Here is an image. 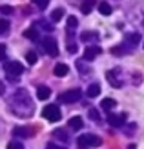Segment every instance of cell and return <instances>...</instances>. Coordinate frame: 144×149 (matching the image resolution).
I'll return each instance as SVG.
<instances>
[{
  "instance_id": "cell-1",
  "label": "cell",
  "mask_w": 144,
  "mask_h": 149,
  "mask_svg": "<svg viewBox=\"0 0 144 149\" xmlns=\"http://www.w3.org/2000/svg\"><path fill=\"white\" fill-rule=\"evenodd\" d=\"M9 111L15 115V116H20V118H29L35 111V106L31 98H29V93L26 89H17L11 98H9Z\"/></svg>"
},
{
  "instance_id": "cell-2",
  "label": "cell",
  "mask_w": 144,
  "mask_h": 149,
  "mask_svg": "<svg viewBox=\"0 0 144 149\" xmlns=\"http://www.w3.org/2000/svg\"><path fill=\"white\" fill-rule=\"evenodd\" d=\"M4 71H6L7 77H9V80L15 82L22 73H24V65H22L20 62H17V60H9V62L4 64Z\"/></svg>"
},
{
  "instance_id": "cell-3",
  "label": "cell",
  "mask_w": 144,
  "mask_h": 149,
  "mask_svg": "<svg viewBox=\"0 0 144 149\" xmlns=\"http://www.w3.org/2000/svg\"><path fill=\"white\" fill-rule=\"evenodd\" d=\"M102 144V140L98 138V136H95V135H80L79 138H77V146H79V149H91V147H98Z\"/></svg>"
},
{
  "instance_id": "cell-4",
  "label": "cell",
  "mask_w": 144,
  "mask_h": 149,
  "mask_svg": "<svg viewBox=\"0 0 144 149\" xmlns=\"http://www.w3.org/2000/svg\"><path fill=\"white\" fill-rule=\"evenodd\" d=\"M42 116L46 118V120H49V122H58L62 113H60V107L57 104H48V106L42 109Z\"/></svg>"
},
{
  "instance_id": "cell-5",
  "label": "cell",
  "mask_w": 144,
  "mask_h": 149,
  "mask_svg": "<svg viewBox=\"0 0 144 149\" xmlns=\"http://www.w3.org/2000/svg\"><path fill=\"white\" fill-rule=\"evenodd\" d=\"M42 49L46 51L49 56H57L58 55V44L55 38H51V36H46V38L42 40Z\"/></svg>"
},
{
  "instance_id": "cell-6",
  "label": "cell",
  "mask_w": 144,
  "mask_h": 149,
  "mask_svg": "<svg viewBox=\"0 0 144 149\" xmlns=\"http://www.w3.org/2000/svg\"><path fill=\"white\" fill-rule=\"evenodd\" d=\"M80 96H82V91H80V89H70V91H66V93L60 95L58 100L64 102V104H73V102L80 100Z\"/></svg>"
},
{
  "instance_id": "cell-7",
  "label": "cell",
  "mask_w": 144,
  "mask_h": 149,
  "mask_svg": "<svg viewBox=\"0 0 144 149\" xmlns=\"http://www.w3.org/2000/svg\"><path fill=\"white\" fill-rule=\"evenodd\" d=\"M108 80H110V84L113 86V87H122L124 86V78H122V73H120V69H111V71H108Z\"/></svg>"
},
{
  "instance_id": "cell-8",
  "label": "cell",
  "mask_w": 144,
  "mask_h": 149,
  "mask_svg": "<svg viewBox=\"0 0 144 149\" xmlns=\"http://www.w3.org/2000/svg\"><path fill=\"white\" fill-rule=\"evenodd\" d=\"M80 40L86 42L88 46H95V42L100 40V35L97 31H84V33H80Z\"/></svg>"
},
{
  "instance_id": "cell-9",
  "label": "cell",
  "mask_w": 144,
  "mask_h": 149,
  "mask_svg": "<svg viewBox=\"0 0 144 149\" xmlns=\"http://www.w3.org/2000/svg\"><path fill=\"white\" fill-rule=\"evenodd\" d=\"M139 42H140V35L137 33V31H133V33H126V36H124V44L130 49H135L139 46Z\"/></svg>"
},
{
  "instance_id": "cell-10",
  "label": "cell",
  "mask_w": 144,
  "mask_h": 149,
  "mask_svg": "<svg viewBox=\"0 0 144 149\" xmlns=\"http://www.w3.org/2000/svg\"><path fill=\"white\" fill-rule=\"evenodd\" d=\"M98 55H102V47L100 46H88L84 51V60H95Z\"/></svg>"
},
{
  "instance_id": "cell-11",
  "label": "cell",
  "mask_w": 144,
  "mask_h": 149,
  "mask_svg": "<svg viewBox=\"0 0 144 149\" xmlns=\"http://www.w3.org/2000/svg\"><path fill=\"white\" fill-rule=\"evenodd\" d=\"M108 124L111 127H122L126 124V115L120 113V115H108Z\"/></svg>"
},
{
  "instance_id": "cell-12",
  "label": "cell",
  "mask_w": 144,
  "mask_h": 149,
  "mask_svg": "<svg viewBox=\"0 0 144 149\" xmlns=\"http://www.w3.org/2000/svg\"><path fill=\"white\" fill-rule=\"evenodd\" d=\"M33 135H35V131L31 127H24V125L13 129V136H17V138H29V136H33Z\"/></svg>"
},
{
  "instance_id": "cell-13",
  "label": "cell",
  "mask_w": 144,
  "mask_h": 149,
  "mask_svg": "<svg viewBox=\"0 0 144 149\" xmlns=\"http://www.w3.org/2000/svg\"><path fill=\"white\" fill-rule=\"evenodd\" d=\"M51 96V89L48 86H39L37 87V98L39 100H48Z\"/></svg>"
},
{
  "instance_id": "cell-14",
  "label": "cell",
  "mask_w": 144,
  "mask_h": 149,
  "mask_svg": "<svg viewBox=\"0 0 144 149\" xmlns=\"http://www.w3.org/2000/svg\"><path fill=\"white\" fill-rule=\"evenodd\" d=\"M95 6H98L97 0H84V2H82V6H80V9H82V13H84V15H89Z\"/></svg>"
},
{
  "instance_id": "cell-15",
  "label": "cell",
  "mask_w": 144,
  "mask_h": 149,
  "mask_svg": "<svg viewBox=\"0 0 144 149\" xmlns=\"http://www.w3.org/2000/svg\"><path fill=\"white\" fill-rule=\"evenodd\" d=\"M67 71H70V68H67L66 64H57V65H55V71H53V73H55V77L62 78V77H66V74H67Z\"/></svg>"
},
{
  "instance_id": "cell-16",
  "label": "cell",
  "mask_w": 144,
  "mask_h": 149,
  "mask_svg": "<svg viewBox=\"0 0 144 149\" xmlns=\"http://www.w3.org/2000/svg\"><path fill=\"white\" fill-rule=\"evenodd\" d=\"M86 95L89 96V98H95V96H98V95H100V86H98V84H91V86H88Z\"/></svg>"
},
{
  "instance_id": "cell-17",
  "label": "cell",
  "mask_w": 144,
  "mask_h": 149,
  "mask_svg": "<svg viewBox=\"0 0 144 149\" xmlns=\"http://www.w3.org/2000/svg\"><path fill=\"white\" fill-rule=\"evenodd\" d=\"M77 26H79V20L77 18H75V17H67V35H70V36L75 33Z\"/></svg>"
},
{
  "instance_id": "cell-18",
  "label": "cell",
  "mask_w": 144,
  "mask_h": 149,
  "mask_svg": "<svg viewBox=\"0 0 144 149\" xmlns=\"http://www.w3.org/2000/svg\"><path fill=\"white\" fill-rule=\"evenodd\" d=\"M53 136L58 138V140H62L64 144H66V142H70V135H67L64 129H55V131H53Z\"/></svg>"
},
{
  "instance_id": "cell-19",
  "label": "cell",
  "mask_w": 144,
  "mask_h": 149,
  "mask_svg": "<svg viewBox=\"0 0 144 149\" xmlns=\"http://www.w3.org/2000/svg\"><path fill=\"white\" fill-rule=\"evenodd\" d=\"M98 11H100V15H104V17H110L111 15V6L108 2H98Z\"/></svg>"
},
{
  "instance_id": "cell-20",
  "label": "cell",
  "mask_w": 144,
  "mask_h": 149,
  "mask_svg": "<svg viewBox=\"0 0 144 149\" xmlns=\"http://www.w3.org/2000/svg\"><path fill=\"white\" fill-rule=\"evenodd\" d=\"M24 36H26V38H29V40H39V29H37V27L26 29V31H24Z\"/></svg>"
},
{
  "instance_id": "cell-21",
  "label": "cell",
  "mask_w": 144,
  "mask_h": 149,
  "mask_svg": "<svg viewBox=\"0 0 144 149\" xmlns=\"http://www.w3.org/2000/svg\"><path fill=\"white\" fill-rule=\"evenodd\" d=\"M67 125H70L71 129H75V131H77V129H82V118H80V116H73L71 120L67 122Z\"/></svg>"
},
{
  "instance_id": "cell-22",
  "label": "cell",
  "mask_w": 144,
  "mask_h": 149,
  "mask_svg": "<svg viewBox=\"0 0 144 149\" xmlns=\"http://www.w3.org/2000/svg\"><path fill=\"white\" fill-rule=\"evenodd\" d=\"M130 47L126 46V44H122V46H115V47H111V53L113 55H124V53H130Z\"/></svg>"
},
{
  "instance_id": "cell-23",
  "label": "cell",
  "mask_w": 144,
  "mask_h": 149,
  "mask_svg": "<svg viewBox=\"0 0 144 149\" xmlns=\"http://www.w3.org/2000/svg\"><path fill=\"white\" fill-rule=\"evenodd\" d=\"M115 106H117V102L113 100V98H104L102 100V109H106V111H111Z\"/></svg>"
},
{
  "instance_id": "cell-24",
  "label": "cell",
  "mask_w": 144,
  "mask_h": 149,
  "mask_svg": "<svg viewBox=\"0 0 144 149\" xmlns=\"http://www.w3.org/2000/svg\"><path fill=\"white\" fill-rule=\"evenodd\" d=\"M64 13H66V11L62 9V7H57V9H55V11L51 13V20H53V22H58L60 18L64 17Z\"/></svg>"
},
{
  "instance_id": "cell-25",
  "label": "cell",
  "mask_w": 144,
  "mask_h": 149,
  "mask_svg": "<svg viewBox=\"0 0 144 149\" xmlns=\"http://www.w3.org/2000/svg\"><path fill=\"white\" fill-rule=\"evenodd\" d=\"M9 22L7 20H4V18H0V35H7L9 33Z\"/></svg>"
},
{
  "instance_id": "cell-26",
  "label": "cell",
  "mask_w": 144,
  "mask_h": 149,
  "mask_svg": "<svg viewBox=\"0 0 144 149\" xmlns=\"http://www.w3.org/2000/svg\"><path fill=\"white\" fill-rule=\"evenodd\" d=\"M26 60L29 62V64H37V53H35V51H27V53H26Z\"/></svg>"
},
{
  "instance_id": "cell-27",
  "label": "cell",
  "mask_w": 144,
  "mask_h": 149,
  "mask_svg": "<svg viewBox=\"0 0 144 149\" xmlns=\"http://www.w3.org/2000/svg\"><path fill=\"white\" fill-rule=\"evenodd\" d=\"M89 118H91L93 122H100V116H98V111H97V109H93V107L89 109Z\"/></svg>"
},
{
  "instance_id": "cell-28",
  "label": "cell",
  "mask_w": 144,
  "mask_h": 149,
  "mask_svg": "<svg viewBox=\"0 0 144 149\" xmlns=\"http://www.w3.org/2000/svg\"><path fill=\"white\" fill-rule=\"evenodd\" d=\"M31 2H35L39 9H46V7H48V4H49V0H31Z\"/></svg>"
},
{
  "instance_id": "cell-29",
  "label": "cell",
  "mask_w": 144,
  "mask_h": 149,
  "mask_svg": "<svg viewBox=\"0 0 144 149\" xmlns=\"http://www.w3.org/2000/svg\"><path fill=\"white\" fill-rule=\"evenodd\" d=\"M0 13H2V15H13L15 9L11 6H2V7H0Z\"/></svg>"
},
{
  "instance_id": "cell-30",
  "label": "cell",
  "mask_w": 144,
  "mask_h": 149,
  "mask_svg": "<svg viewBox=\"0 0 144 149\" xmlns=\"http://www.w3.org/2000/svg\"><path fill=\"white\" fill-rule=\"evenodd\" d=\"M6 58H7V49L4 44H0V62H4Z\"/></svg>"
},
{
  "instance_id": "cell-31",
  "label": "cell",
  "mask_w": 144,
  "mask_h": 149,
  "mask_svg": "<svg viewBox=\"0 0 144 149\" xmlns=\"http://www.w3.org/2000/svg\"><path fill=\"white\" fill-rule=\"evenodd\" d=\"M37 26H42V29H44V31H53V26L49 24V22H44V20H40Z\"/></svg>"
},
{
  "instance_id": "cell-32",
  "label": "cell",
  "mask_w": 144,
  "mask_h": 149,
  "mask_svg": "<svg viewBox=\"0 0 144 149\" xmlns=\"http://www.w3.org/2000/svg\"><path fill=\"white\" fill-rule=\"evenodd\" d=\"M77 49H79V47H77V44H73L71 40H67V51H70L71 55H75V53H77Z\"/></svg>"
},
{
  "instance_id": "cell-33",
  "label": "cell",
  "mask_w": 144,
  "mask_h": 149,
  "mask_svg": "<svg viewBox=\"0 0 144 149\" xmlns=\"http://www.w3.org/2000/svg\"><path fill=\"white\" fill-rule=\"evenodd\" d=\"M7 149H24V146L20 142H9L7 144Z\"/></svg>"
},
{
  "instance_id": "cell-34",
  "label": "cell",
  "mask_w": 144,
  "mask_h": 149,
  "mask_svg": "<svg viewBox=\"0 0 144 149\" xmlns=\"http://www.w3.org/2000/svg\"><path fill=\"white\" fill-rule=\"evenodd\" d=\"M46 149H66L64 146H60V144H48Z\"/></svg>"
},
{
  "instance_id": "cell-35",
  "label": "cell",
  "mask_w": 144,
  "mask_h": 149,
  "mask_svg": "<svg viewBox=\"0 0 144 149\" xmlns=\"http://www.w3.org/2000/svg\"><path fill=\"white\" fill-rule=\"evenodd\" d=\"M131 133H135V124H130L126 127V135H131Z\"/></svg>"
},
{
  "instance_id": "cell-36",
  "label": "cell",
  "mask_w": 144,
  "mask_h": 149,
  "mask_svg": "<svg viewBox=\"0 0 144 149\" xmlns=\"http://www.w3.org/2000/svg\"><path fill=\"white\" fill-rule=\"evenodd\" d=\"M4 91H6V84L0 80V95H4Z\"/></svg>"
}]
</instances>
